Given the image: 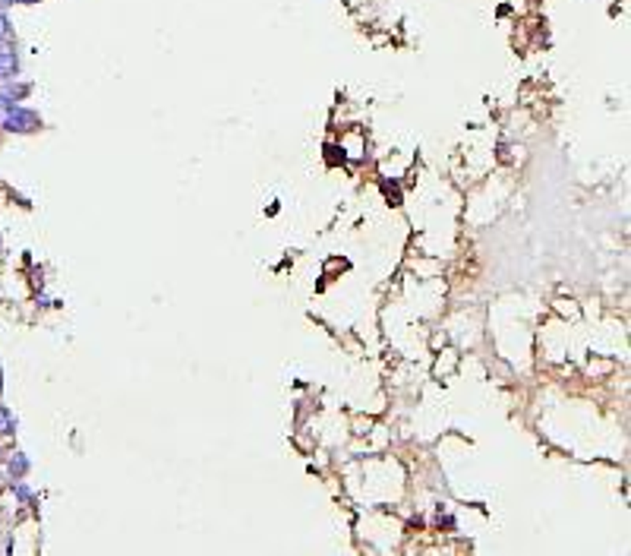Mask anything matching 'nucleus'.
I'll return each instance as SVG.
<instances>
[{
	"mask_svg": "<svg viewBox=\"0 0 631 556\" xmlns=\"http://www.w3.org/2000/svg\"><path fill=\"white\" fill-rule=\"evenodd\" d=\"M7 471H10V474H16V477H19V474H26V471H28V461H26V455H22V452L10 455V461H7Z\"/></svg>",
	"mask_w": 631,
	"mask_h": 556,
	"instance_id": "nucleus-4",
	"label": "nucleus"
},
{
	"mask_svg": "<svg viewBox=\"0 0 631 556\" xmlns=\"http://www.w3.org/2000/svg\"><path fill=\"white\" fill-rule=\"evenodd\" d=\"M16 430V420H13V414L7 411V408L0 405V436H10V433Z\"/></svg>",
	"mask_w": 631,
	"mask_h": 556,
	"instance_id": "nucleus-5",
	"label": "nucleus"
},
{
	"mask_svg": "<svg viewBox=\"0 0 631 556\" xmlns=\"http://www.w3.org/2000/svg\"><path fill=\"white\" fill-rule=\"evenodd\" d=\"M13 490H16V496H19V500H28V496H32L26 487H22V484H13Z\"/></svg>",
	"mask_w": 631,
	"mask_h": 556,
	"instance_id": "nucleus-7",
	"label": "nucleus"
},
{
	"mask_svg": "<svg viewBox=\"0 0 631 556\" xmlns=\"http://www.w3.org/2000/svg\"><path fill=\"white\" fill-rule=\"evenodd\" d=\"M10 42H13V26H10L7 13L0 10V48H3V45H10Z\"/></svg>",
	"mask_w": 631,
	"mask_h": 556,
	"instance_id": "nucleus-6",
	"label": "nucleus"
},
{
	"mask_svg": "<svg viewBox=\"0 0 631 556\" xmlns=\"http://www.w3.org/2000/svg\"><path fill=\"white\" fill-rule=\"evenodd\" d=\"M0 130L7 133H35L42 130V117L22 104H3L0 108Z\"/></svg>",
	"mask_w": 631,
	"mask_h": 556,
	"instance_id": "nucleus-1",
	"label": "nucleus"
},
{
	"mask_svg": "<svg viewBox=\"0 0 631 556\" xmlns=\"http://www.w3.org/2000/svg\"><path fill=\"white\" fill-rule=\"evenodd\" d=\"M16 73H19V57L10 45H3L0 48V79H13Z\"/></svg>",
	"mask_w": 631,
	"mask_h": 556,
	"instance_id": "nucleus-3",
	"label": "nucleus"
},
{
	"mask_svg": "<svg viewBox=\"0 0 631 556\" xmlns=\"http://www.w3.org/2000/svg\"><path fill=\"white\" fill-rule=\"evenodd\" d=\"M0 108H3V104H0Z\"/></svg>",
	"mask_w": 631,
	"mask_h": 556,
	"instance_id": "nucleus-8",
	"label": "nucleus"
},
{
	"mask_svg": "<svg viewBox=\"0 0 631 556\" xmlns=\"http://www.w3.org/2000/svg\"><path fill=\"white\" fill-rule=\"evenodd\" d=\"M32 92V86L28 83H16V79H3V86H0V104H19L22 98Z\"/></svg>",
	"mask_w": 631,
	"mask_h": 556,
	"instance_id": "nucleus-2",
	"label": "nucleus"
}]
</instances>
